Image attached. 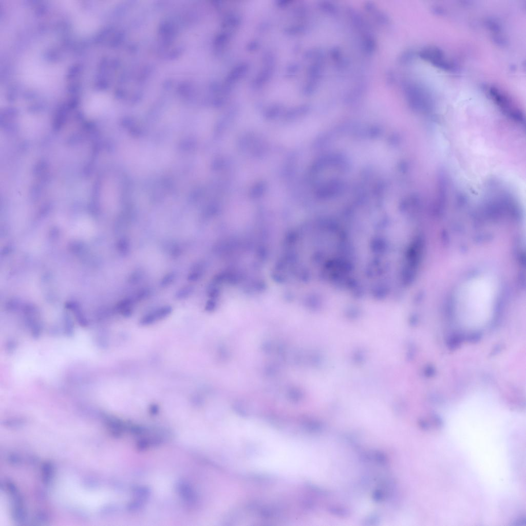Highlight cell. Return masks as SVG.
<instances>
[{
  "label": "cell",
  "instance_id": "cell-1",
  "mask_svg": "<svg viewBox=\"0 0 526 526\" xmlns=\"http://www.w3.org/2000/svg\"><path fill=\"white\" fill-rule=\"evenodd\" d=\"M497 285L493 277L481 274L467 279L458 288L455 296L456 307L471 316H483L495 305Z\"/></svg>",
  "mask_w": 526,
  "mask_h": 526
},
{
  "label": "cell",
  "instance_id": "cell-2",
  "mask_svg": "<svg viewBox=\"0 0 526 526\" xmlns=\"http://www.w3.org/2000/svg\"><path fill=\"white\" fill-rule=\"evenodd\" d=\"M54 493L59 501L66 506L84 511H95L105 501L104 493L85 487L70 478L60 479Z\"/></svg>",
  "mask_w": 526,
  "mask_h": 526
},
{
  "label": "cell",
  "instance_id": "cell-3",
  "mask_svg": "<svg viewBox=\"0 0 526 526\" xmlns=\"http://www.w3.org/2000/svg\"><path fill=\"white\" fill-rule=\"evenodd\" d=\"M172 308L170 306H164L144 316L141 320L143 325L151 324L157 320L162 319L170 314Z\"/></svg>",
  "mask_w": 526,
  "mask_h": 526
}]
</instances>
